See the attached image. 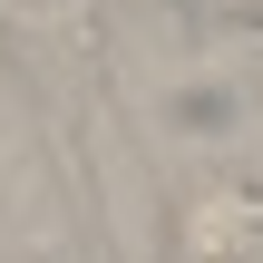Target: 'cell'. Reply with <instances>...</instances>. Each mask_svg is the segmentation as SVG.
<instances>
[{
  "mask_svg": "<svg viewBox=\"0 0 263 263\" xmlns=\"http://www.w3.org/2000/svg\"><path fill=\"white\" fill-rule=\"evenodd\" d=\"M0 20H20V39L59 68H88L98 49V0H0Z\"/></svg>",
  "mask_w": 263,
  "mask_h": 263,
  "instance_id": "7a4b0ae2",
  "label": "cell"
},
{
  "mask_svg": "<svg viewBox=\"0 0 263 263\" xmlns=\"http://www.w3.org/2000/svg\"><path fill=\"white\" fill-rule=\"evenodd\" d=\"M215 20H234V29H263V0H205Z\"/></svg>",
  "mask_w": 263,
  "mask_h": 263,
  "instance_id": "3957f363",
  "label": "cell"
},
{
  "mask_svg": "<svg viewBox=\"0 0 263 263\" xmlns=\"http://www.w3.org/2000/svg\"><path fill=\"white\" fill-rule=\"evenodd\" d=\"M166 263H263V176H205L176 205Z\"/></svg>",
  "mask_w": 263,
  "mask_h": 263,
  "instance_id": "6da1fadb",
  "label": "cell"
}]
</instances>
